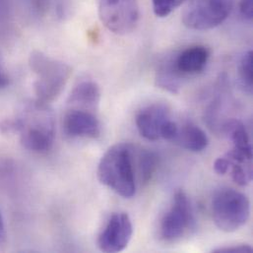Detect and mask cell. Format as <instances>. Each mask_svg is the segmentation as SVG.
<instances>
[{
	"label": "cell",
	"mask_w": 253,
	"mask_h": 253,
	"mask_svg": "<svg viewBox=\"0 0 253 253\" xmlns=\"http://www.w3.org/2000/svg\"><path fill=\"white\" fill-rule=\"evenodd\" d=\"M4 133H19L23 147L33 153L48 152L54 142L55 119L49 104L35 100L25 104L14 120L0 124Z\"/></svg>",
	"instance_id": "1"
},
{
	"label": "cell",
	"mask_w": 253,
	"mask_h": 253,
	"mask_svg": "<svg viewBox=\"0 0 253 253\" xmlns=\"http://www.w3.org/2000/svg\"><path fill=\"white\" fill-rule=\"evenodd\" d=\"M134 156L131 144H115L104 154L97 169L99 181L124 198H132L136 193Z\"/></svg>",
	"instance_id": "2"
},
{
	"label": "cell",
	"mask_w": 253,
	"mask_h": 253,
	"mask_svg": "<svg viewBox=\"0 0 253 253\" xmlns=\"http://www.w3.org/2000/svg\"><path fill=\"white\" fill-rule=\"evenodd\" d=\"M29 65L36 75L34 82L36 99L47 104L55 101L72 74L71 66L40 50L30 54Z\"/></svg>",
	"instance_id": "3"
},
{
	"label": "cell",
	"mask_w": 253,
	"mask_h": 253,
	"mask_svg": "<svg viewBox=\"0 0 253 253\" xmlns=\"http://www.w3.org/2000/svg\"><path fill=\"white\" fill-rule=\"evenodd\" d=\"M251 216L247 195L234 188H221L212 199V217L216 227L225 233H234L244 227Z\"/></svg>",
	"instance_id": "4"
},
{
	"label": "cell",
	"mask_w": 253,
	"mask_h": 253,
	"mask_svg": "<svg viewBox=\"0 0 253 253\" xmlns=\"http://www.w3.org/2000/svg\"><path fill=\"white\" fill-rule=\"evenodd\" d=\"M195 227L191 202L182 190L174 193L170 206L160 221L159 236L166 243H176Z\"/></svg>",
	"instance_id": "5"
},
{
	"label": "cell",
	"mask_w": 253,
	"mask_h": 253,
	"mask_svg": "<svg viewBox=\"0 0 253 253\" xmlns=\"http://www.w3.org/2000/svg\"><path fill=\"white\" fill-rule=\"evenodd\" d=\"M233 6L234 0H188L182 23L190 30H211L227 20Z\"/></svg>",
	"instance_id": "6"
},
{
	"label": "cell",
	"mask_w": 253,
	"mask_h": 253,
	"mask_svg": "<svg viewBox=\"0 0 253 253\" xmlns=\"http://www.w3.org/2000/svg\"><path fill=\"white\" fill-rule=\"evenodd\" d=\"M101 22L112 33L125 36L131 33L139 21L137 0H96Z\"/></svg>",
	"instance_id": "7"
},
{
	"label": "cell",
	"mask_w": 253,
	"mask_h": 253,
	"mask_svg": "<svg viewBox=\"0 0 253 253\" xmlns=\"http://www.w3.org/2000/svg\"><path fill=\"white\" fill-rule=\"evenodd\" d=\"M133 235V225L126 213H115L108 220L97 241L98 248L106 253L125 251Z\"/></svg>",
	"instance_id": "8"
},
{
	"label": "cell",
	"mask_w": 253,
	"mask_h": 253,
	"mask_svg": "<svg viewBox=\"0 0 253 253\" xmlns=\"http://www.w3.org/2000/svg\"><path fill=\"white\" fill-rule=\"evenodd\" d=\"M98 112L66 108L62 127L70 138L97 139L102 134V125L97 116Z\"/></svg>",
	"instance_id": "9"
},
{
	"label": "cell",
	"mask_w": 253,
	"mask_h": 253,
	"mask_svg": "<svg viewBox=\"0 0 253 253\" xmlns=\"http://www.w3.org/2000/svg\"><path fill=\"white\" fill-rule=\"evenodd\" d=\"M171 120L169 107L162 103H155L144 107L136 116V126L139 134L149 140L162 139V131L166 124Z\"/></svg>",
	"instance_id": "10"
},
{
	"label": "cell",
	"mask_w": 253,
	"mask_h": 253,
	"mask_svg": "<svg viewBox=\"0 0 253 253\" xmlns=\"http://www.w3.org/2000/svg\"><path fill=\"white\" fill-rule=\"evenodd\" d=\"M210 55L209 47L202 44L191 45L179 52H174V64L182 77L194 76L204 71Z\"/></svg>",
	"instance_id": "11"
},
{
	"label": "cell",
	"mask_w": 253,
	"mask_h": 253,
	"mask_svg": "<svg viewBox=\"0 0 253 253\" xmlns=\"http://www.w3.org/2000/svg\"><path fill=\"white\" fill-rule=\"evenodd\" d=\"M102 93L100 86L92 80L79 82L70 92L66 108L83 109L98 112Z\"/></svg>",
	"instance_id": "12"
},
{
	"label": "cell",
	"mask_w": 253,
	"mask_h": 253,
	"mask_svg": "<svg viewBox=\"0 0 253 253\" xmlns=\"http://www.w3.org/2000/svg\"><path fill=\"white\" fill-rule=\"evenodd\" d=\"M184 77L177 71L174 64V53L167 54L157 64L156 85L171 94H178Z\"/></svg>",
	"instance_id": "13"
},
{
	"label": "cell",
	"mask_w": 253,
	"mask_h": 253,
	"mask_svg": "<svg viewBox=\"0 0 253 253\" xmlns=\"http://www.w3.org/2000/svg\"><path fill=\"white\" fill-rule=\"evenodd\" d=\"M172 142L177 146L193 153L204 151L209 145L206 133L192 123H186L177 128V132Z\"/></svg>",
	"instance_id": "14"
},
{
	"label": "cell",
	"mask_w": 253,
	"mask_h": 253,
	"mask_svg": "<svg viewBox=\"0 0 253 253\" xmlns=\"http://www.w3.org/2000/svg\"><path fill=\"white\" fill-rule=\"evenodd\" d=\"M137 169L142 184H147L154 176L159 166V156L151 150L141 149L137 154Z\"/></svg>",
	"instance_id": "15"
},
{
	"label": "cell",
	"mask_w": 253,
	"mask_h": 253,
	"mask_svg": "<svg viewBox=\"0 0 253 253\" xmlns=\"http://www.w3.org/2000/svg\"><path fill=\"white\" fill-rule=\"evenodd\" d=\"M239 78L242 87L248 94H252L253 90V52L247 51L239 64Z\"/></svg>",
	"instance_id": "16"
},
{
	"label": "cell",
	"mask_w": 253,
	"mask_h": 253,
	"mask_svg": "<svg viewBox=\"0 0 253 253\" xmlns=\"http://www.w3.org/2000/svg\"><path fill=\"white\" fill-rule=\"evenodd\" d=\"M230 164L232 178L238 185L246 186L253 180V164H239L232 162L231 160Z\"/></svg>",
	"instance_id": "17"
},
{
	"label": "cell",
	"mask_w": 253,
	"mask_h": 253,
	"mask_svg": "<svg viewBox=\"0 0 253 253\" xmlns=\"http://www.w3.org/2000/svg\"><path fill=\"white\" fill-rule=\"evenodd\" d=\"M187 0H152L154 14L159 18L168 17Z\"/></svg>",
	"instance_id": "18"
},
{
	"label": "cell",
	"mask_w": 253,
	"mask_h": 253,
	"mask_svg": "<svg viewBox=\"0 0 253 253\" xmlns=\"http://www.w3.org/2000/svg\"><path fill=\"white\" fill-rule=\"evenodd\" d=\"M253 248L249 245H238V246H231V247H224L219 248L212 253H252Z\"/></svg>",
	"instance_id": "19"
},
{
	"label": "cell",
	"mask_w": 253,
	"mask_h": 253,
	"mask_svg": "<svg viewBox=\"0 0 253 253\" xmlns=\"http://www.w3.org/2000/svg\"><path fill=\"white\" fill-rule=\"evenodd\" d=\"M230 168H231L230 160L227 158L226 155L223 156V157L218 158L214 162V170L219 175L227 174L230 171Z\"/></svg>",
	"instance_id": "20"
},
{
	"label": "cell",
	"mask_w": 253,
	"mask_h": 253,
	"mask_svg": "<svg viewBox=\"0 0 253 253\" xmlns=\"http://www.w3.org/2000/svg\"><path fill=\"white\" fill-rule=\"evenodd\" d=\"M240 12L246 20L252 21L253 18V0H241Z\"/></svg>",
	"instance_id": "21"
},
{
	"label": "cell",
	"mask_w": 253,
	"mask_h": 253,
	"mask_svg": "<svg viewBox=\"0 0 253 253\" xmlns=\"http://www.w3.org/2000/svg\"><path fill=\"white\" fill-rule=\"evenodd\" d=\"M8 85H9V78L0 66V90L6 88Z\"/></svg>",
	"instance_id": "22"
},
{
	"label": "cell",
	"mask_w": 253,
	"mask_h": 253,
	"mask_svg": "<svg viewBox=\"0 0 253 253\" xmlns=\"http://www.w3.org/2000/svg\"><path fill=\"white\" fill-rule=\"evenodd\" d=\"M5 237H6V231H5V224L3 217L0 213V247L4 244L5 242Z\"/></svg>",
	"instance_id": "23"
}]
</instances>
